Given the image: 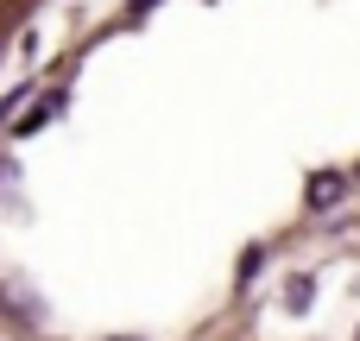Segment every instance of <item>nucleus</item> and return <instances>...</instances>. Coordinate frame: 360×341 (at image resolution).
Returning <instances> with one entry per match:
<instances>
[{
  "label": "nucleus",
  "instance_id": "f257e3e1",
  "mask_svg": "<svg viewBox=\"0 0 360 341\" xmlns=\"http://www.w3.org/2000/svg\"><path fill=\"white\" fill-rule=\"evenodd\" d=\"M342 196H348V177H342V171H316V177H310V190H304V202H310V209H335Z\"/></svg>",
  "mask_w": 360,
  "mask_h": 341
}]
</instances>
